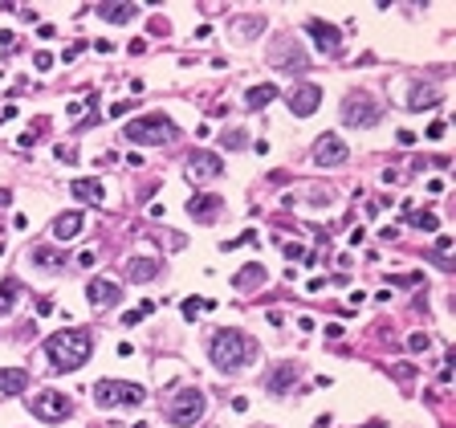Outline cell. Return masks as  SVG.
Here are the masks:
<instances>
[{"label":"cell","mask_w":456,"mask_h":428,"mask_svg":"<svg viewBox=\"0 0 456 428\" xmlns=\"http://www.w3.org/2000/svg\"><path fill=\"white\" fill-rule=\"evenodd\" d=\"M25 388H29L25 367H0V395H21Z\"/></svg>","instance_id":"obj_20"},{"label":"cell","mask_w":456,"mask_h":428,"mask_svg":"<svg viewBox=\"0 0 456 428\" xmlns=\"http://www.w3.org/2000/svg\"><path fill=\"white\" fill-rule=\"evenodd\" d=\"M436 102H440V90H436V86H416V90H411V106H407V111L423 115V111H432Z\"/></svg>","instance_id":"obj_24"},{"label":"cell","mask_w":456,"mask_h":428,"mask_svg":"<svg viewBox=\"0 0 456 428\" xmlns=\"http://www.w3.org/2000/svg\"><path fill=\"white\" fill-rule=\"evenodd\" d=\"M220 208H224V200L212 196V192H195V196L188 200V216L200 220V225H212V220L220 216Z\"/></svg>","instance_id":"obj_14"},{"label":"cell","mask_w":456,"mask_h":428,"mask_svg":"<svg viewBox=\"0 0 456 428\" xmlns=\"http://www.w3.org/2000/svg\"><path fill=\"white\" fill-rule=\"evenodd\" d=\"M367 428H387V424H383V420H371V424H367Z\"/></svg>","instance_id":"obj_45"},{"label":"cell","mask_w":456,"mask_h":428,"mask_svg":"<svg viewBox=\"0 0 456 428\" xmlns=\"http://www.w3.org/2000/svg\"><path fill=\"white\" fill-rule=\"evenodd\" d=\"M94 404L98 408H118V404L139 408V404H147V388L127 383V379H98L94 383Z\"/></svg>","instance_id":"obj_4"},{"label":"cell","mask_w":456,"mask_h":428,"mask_svg":"<svg viewBox=\"0 0 456 428\" xmlns=\"http://www.w3.org/2000/svg\"><path fill=\"white\" fill-rule=\"evenodd\" d=\"M395 237H399V229H395V225H387V229H379V241H395Z\"/></svg>","instance_id":"obj_41"},{"label":"cell","mask_w":456,"mask_h":428,"mask_svg":"<svg viewBox=\"0 0 456 428\" xmlns=\"http://www.w3.org/2000/svg\"><path fill=\"white\" fill-rule=\"evenodd\" d=\"M440 135H444V123H440V118H436V123L428 127V139H440Z\"/></svg>","instance_id":"obj_43"},{"label":"cell","mask_w":456,"mask_h":428,"mask_svg":"<svg viewBox=\"0 0 456 428\" xmlns=\"http://www.w3.org/2000/svg\"><path fill=\"white\" fill-rule=\"evenodd\" d=\"M269 62H273L277 69H306V53H302V45L297 41H273V50H269Z\"/></svg>","instance_id":"obj_12"},{"label":"cell","mask_w":456,"mask_h":428,"mask_svg":"<svg viewBox=\"0 0 456 428\" xmlns=\"http://www.w3.org/2000/svg\"><path fill=\"white\" fill-rule=\"evenodd\" d=\"M127 278L139 281V286H147V281L159 278V261H155V257H130V261H127Z\"/></svg>","instance_id":"obj_19"},{"label":"cell","mask_w":456,"mask_h":428,"mask_svg":"<svg viewBox=\"0 0 456 428\" xmlns=\"http://www.w3.org/2000/svg\"><path fill=\"white\" fill-rule=\"evenodd\" d=\"M306 33L314 37V45H318L322 53H330V57H334V53L342 50V33H338V25H330V21H322V17H309V21H306Z\"/></svg>","instance_id":"obj_10"},{"label":"cell","mask_w":456,"mask_h":428,"mask_svg":"<svg viewBox=\"0 0 456 428\" xmlns=\"http://www.w3.org/2000/svg\"><path fill=\"white\" fill-rule=\"evenodd\" d=\"M232 33L241 37V41L261 37V33H265V17H236V21H232Z\"/></svg>","instance_id":"obj_25"},{"label":"cell","mask_w":456,"mask_h":428,"mask_svg":"<svg viewBox=\"0 0 456 428\" xmlns=\"http://www.w3.org/2000/svg\"><path fill=\"white\" fill-rule=\"evenodd\" d=\"M297 376H302V367H297V363H277L273 371L265 376V392H269V395H285L293 383H297Z\"/></svg>","instance_id":"obj_15"},{"label":"cell","mask_w":456,"mask_h":428,"mask_svg":"<svg viewBox=\"0 0 456 428\" xmlns=\"http://www.w3.org/2000/svg\"><path fill=\"white\" fill-rule=\"evenodd\" d=\"M244 139H249L244 131H224V135H220V143H224V147H232V151L244 147Z\"/></svg>","instance_id":"obj_33"},{"label":"cell","mask_w":456,"mask_h":428,"mask_svg":"<svg viewBox=\"0 0 456 428\" xmlns=\"http://www.w3.org/2000/svg\"><path fill=\"white\" fill-rule=\"evenodd\" d=\"M179 310H183V318H188V322H195V314L204 310V298H188V302H183Z\"/></svg>","instance_id":"obj_32"},{"label":"cell","mask_w":456,"mask_h":428,"mask_svg":"<svg viewBox=\"0 0 456 428\" xmlns=\"http://www.w3.org/2000/svg\"><path fill=\"white\" fill-rule=\"evenodd\" d=\"M383 118V106L367 94V90H350L346 98H342V123L346 127H375Z\"/></svg>","instance_id":"obj_5"},{"label":"cell","mask_w":456,"mask_h":428,"mask_svg":"<svg viewBox=\"0 0 456 428\" xmlns=\"http://www.w3.org/2000/svg\"><path fill=\"white\" fill-rule=\"evenodd\" d=\"M102 21H110V25H130V21L139 17V4H122V0H110V4H98L94 9Z\"/></svg>","instance_id":"obj_17"},{"label":"cell","mask_w":456,"mask_h":428,"mask_svg":"<svg viewBox=\"0 0 456 428\" xmlns=\"http://www.w3.org/2000/svg\"><path fill=\"white\" fill-rule=\"evenodd\" d=\"M273 98H277L273 82H261V86H249V90H244V106H249V111H261V106H269Z\"/></svg>","instance_id":"obj_22"},{"label":"cell","mask_w":456,"mask_h":428,"mask_svg":"<svg viewBox=\"0 0 456 428\" xmlns=\"http://www.w3.org/2000/svg\"><path fill=\"white\" fill-rule=\"evenodd\" d=\"M16 298H21V281H16V278H4V281H0V318H4V314H13Z\"/></svg>","instance_id":"obj_26"},{"label":"cell","mask_w":456,"mask_h":428,"mask_svg":"<svg viewBox=\"0 0 456 428\" xmlns=\"http://www.w3.org/2000/svg\"><path fill=\"white\" fill-rule=\"evenodd\" d=\"M81 50H86V41H78V45H69V50H65V53H62V57H65V62H74V57H78V53H81Z\"/></svg>","instance_id":"obj_38"},{"label":"cell","mask_w":456,"mask_h":428,"mask_svg":"<svg viewBox=\"0 0 456 428\" xmlns=\"http://www.w3.org/2000/svg\"><path fill=\"white\" fill-rule=\"evenodd\" d=\"M318 106H322V86L306 82V86H297V90H290V111L297 118H309Z\"/></svg>","instance_id":"obj_11"},{"label":"cell","mask_w":456,"mask_h":428,"mask_svg":"<svg viewBox=\"0 0 456 428\" xmlns=\"http://www.w3.org/2000/svg\"><path fill=\"white\" fill-rule=\"evenodd\" d=\"M204 408H208V400H204V392L200 388H183V392H176V400L167 404V420L179 428L195 424L200 416H204Z\"/></svg>","instance_id":"obj_6"},{"label":"cell","mask_w":456,"mask_h":428,"mask_svg":"<svg viewBox=\"0 0 456 428\" xmlns=\"http://www.w3.org/2000/svg\"><path fill=\"white\" fill-rule=\"evenodd\" d=\"M81 232V213H62L57 216V220H53V237H57V241H74V237H78Z\"/></svg>","instance_id":"obj_21"},{"label":"cell","mask_w":456,"mask_h":428,"mask_svg":"<svg viewBox=\"0 0 456 428\" xmlns=\"http://www.w3.org/2000/svg\"><path fill=\"white\" fill-rule=\"evenodd\" d=\"M428 347H432V339H428L423 330H416V334H407V351H416V355H420V351H428Z\"/></svg>","instance_id":"obj_30"},{"label":"cell","mask_w":456,"mask_h":428,"mask_svg":"<svg viewBox=\"0 0 456 428\" xmlns=\"http://www.w3.org/2000/svg\"><path fill=\"white\" fill-rule=\"evenodd\" d=\"M29 261L37 265V269H65V249H53V245H33L29 253Z\"/></svg>","instance_id":"obj_18"},{"label":"cell","mask_w":456,"mask_h":428,"mask_svg":"<svg viewBox=\"0 0 456 428\" xmlns=\"http://www.w3.org/2000/svg\"><path fill=\"white\" fill-rule=\"evenodd\" d=\"M391 376L407 388V383H411V376H416V367H411V363H391Z\"/></svg>","instance_id":"obj_29"},{"label":"cell","mask_w":456,"mask_h":428,"mask_svg":"<svg viewBox=\"0 0 456 428\" xmlns=\"http://www.w3.org/2000/svg\"><path fill=\"white\" fill-rule=\"evenodd\" d=\"M127 143L135 147H159V143H171L176 139V123L167 115H143V118H130L127 131H122Z\"/></svg>","instance_id":"obj_3"},{"label":"cell","mask_w":456,"mask_h":428,"mask_svg":"<svg viewBox=\"0 0 456 428\" xmlns=\"http://www.w3.org/2000/svg\"><path fill=\"white\" fill-rule=\"evenodd\" d=\"M232 286H236V290H253V286H265V265H261V261H249L241 274H232Z\"/></svg>","instance_id":"obj_23"},{"label":"cell","mask_w":456,"mask_h":428,"mask_svg":"<svg viewBox=\"0 0 456 428\" xmlns=\"http://www.w3.org/2000/svg\"><path fill=\"white\" fill-rule=\"evenodd\" d=\"M383 180H387V184H404V171H399V167H387V171H383Z\"/></svg>","instance_id":"obj_37"},{"label":"cell","mask_w":456,"mask_h":428,"mask_svg":"<svg viewBox=\"0 0 456 428\" xmlns=\"http://www.w3.org/2000/svg\"><path fill=\"white\" fill-rule=\"evenodd\" d=\"M127 111H130V102H114V106H110V118H122Z\"/></svg>","instance_id":"obj_39"},{"label":"cell","mask_w":456,"mask_h":428,"mask_svg":"<svg viewBox=\"0 0 456 428\" xmlns=\"http://www.w3.org/2000/svg\"><path fill=\"white\" fill-rule=\"evenodd\" d=\"M53 310H57V306H53V298H41V302H37V314H41V318H49Z\"/></svg>","instance_id":"obj_36"},{"label":"cell","mask_w":456,"mask_h":428,"mask_svg":"<svg viewBox=\"0 0 456 428\" xmlns=\"http://www.w3.org/2000/svg\"><path fill=\"white\" fill-rule=\"evenodd\" d=\"M395 286H420L423 281V274H399V278H391Z\"/></svg>","instance_id":"obj_34"},{"label":"cell","mask_w":456,"mask_h":428,"mask_svg":"<svg viewBox=\"0 0 456 428\" xmlns=\"http://www.w3.org/2000/svg\"><path fill=\"white\" fill-rule=\"evenodd\" d=\"M90 351H94V339L86 330H57V334L45 339V355L53 363V371H78V367H86Z\"/></svg>","instance_id":"obj_1"},{"label":"cell","mask_w":456,"mask_h":428,"mask_svg":"<svg viewBox=\"0 0 456 428\" xmlns=\"http://www.w3.org/2000/svg\"><path fill=\"white\" fill-rule=\"evenodd\" d=\"M86 298L94 302V310H106V306H114V302H122V286L110 278H94L90 286H86Z\"/></svg>","instance_id":"obj_13"},{"label":"cell","mask_w":456,"mask_h":428,"mask_svg":"<svg viewBox=\"0 0 456 428\" xmlns=\"http://www.w3.org/2000/svg\"><path fill=\"white\" fill-rule=\"evenodd\" d=\"M155 306H159L155 298H147V302H139L135 310H127V314H122V327H135V322H143L147 314H155Z\"/></svg>","instance_id":"obj_27"},{"label":"cell","mask_w":456,"mask_h":428,"mask_svg":"<svg viewBox=\"0 0 456 428\" xmlns=\"http://www.w3.org/2000/svg\"><path fill=\"white\" fill-rule=\"evenodd\" d=\"M135 428H147V424H143V420H139V424H135Z\"/></svg>","instance_id":"obj_46"},{"label":"cell","mask_w":456,"mask_h":428,"mask_svg":"<svg viewBox=\"0 0 456 428\" xmlns=\"http://www.w3.org/2000/svg\"><path fill=\"white\" fill-rule=\"evenodd\" d=\"M33 66H37V69H49V66H53V53H45V50L33 53Z\"/></svg>","instance_id":"obj_35"},{"label":"cell","mask_w":456,"mask_h":428,"mask_svg":"<svg viewBox=\"0 0 456 428\" xmlns=\"http://www.w3.org/2000/svg\"><path fill=\"white\" fill-rule=\"evenodd\" d=\"M220 171H224V164H220V155H216V151H192V155H188V180H192V184L216 180Z\"/></svg>","instance_id":"obj_9"},{"label":"cell","mask_w":456,"mask_h":428,"mask_svg":"<svg viewBox=\"0 0 456 428\" xmlns=\"http://www.w3.org/2000/svg\"><path fill=\"white\" fill-rule=\"evenodd\" d=\"M395 139H399V147H411V143H416V135H411V131H399Z\"/></svg>","instance_id":"obj_42"},{"label":"cell","mask_w":456,"mask_h":428,"mask_svg":"<svg viewBox=\"0 0 456 428\" xmlns=\"http://www.w3.org/2000/svg\"><path fill=\"white\" fill-rule=\"evenodd\" d=\"M350 159V147H346V139H338L334 131L318 135V143H314V164L318 167H338Z\"/></svg>","instance_id":"obj_8"},{"label":"cell","mask_w":456,"mask_h":428,"mask_svg":"<svg viewBox=\"0 0 456 428\" xmlns=\"http://www.w3.org/2000/svg\"><path fill=\"white\" fill-rule=\"evenodd\" d=\"M411 220H416V229H420V232H436L440 229V216L436 213H411Z\"/></svg>","instance_id":"obj_28"},{"label":"cell","mask_w":456,"mask_h":428,"mask_svg":"<svg viewBox=\"0 0 456 428\" xmlns=\"http://www.w3.org/2000/svg\"><path fill=\"white\" fill-rule=\"evenodd\" d=\"M29 412H33V416H41V420H65V416L74 412V404H69V395L45 388V392H37L29 400Z\"/></svg>","instance_id":"obj_7"},{"label":"cell","mask_w":456,"mask_h":428,"mask_svg":"<svg viewBox=\"0 0 456 428\" xmlns=\"http://www.w3.org/2000/svg\"><path fill=\"white\" fill-rule=\"evenodd\" d=\"M8 200H13V192H8V188H0V204H8Z\"/></svg>","instance_id":"obj_44"},{"label":"cell","mask_w":456,"mask_h":428,"mask_svg":"<svg viewBox=\"0 0 456 428\" xmlns=\"http://www.w3.org/2000/svg\"><path fill=\"white\" fill-rule=\"evenodd\" d=\"M232 412H249V395H232Z\"/></svg>","instance_id":"obj_40"},{"label":"cell","mask_w":456,"mask_h":428,"mask_svg":"<svg viewBox=\"0 0 456 428\" xmlns=\"http://www.w3.org/2000/svg\"><path fill=\"white\" fill-rule=\"evenodd\" d=\"M69 196H74V200H86V204H102V200H106V188H102V180L78 176V180H69Z\"/></svg>","instance_id":"obj_16"},{"label":"cell","mask_w":456,"mask_h":428,"mask_svg":"<svg viewBox=\"0 0 456 428\" xmlns=\"http://www.w3.org/2000/svg\"><path fill=\"white\" fill-rule=\"evenodd\" d=\"M281 253H285L290 261H314V257H309L306 249H302V245H293V241H285V245H281Z\"/></svg>","instance_id":"obj_31"},{"label":"cell","mask_w":456,"mask_h":428,"mask_svg":"<svg viewBox=\"0 0 456 428\" xmlns=\"http://www.w3.org/2000/svg\"><path fill=\"white\" fill-rule=\"evenodd\" d=\"M208 355L220 371H241L244 363L253 359V339L244 330H216L208 343Z\"/></svg>","instance_id":"obj_2"}]
</instances>
